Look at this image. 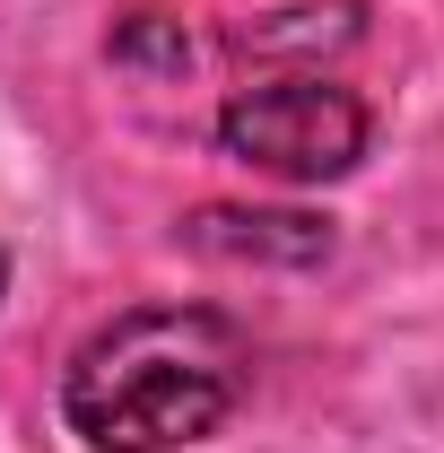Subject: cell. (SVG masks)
Segmentation results:
<instances>
[{"mask_svg":"<svg viewBox=\"0 0 444 453\" xmlns=\"http://www.w3.org/2000/svg\"><path fill=\"white\" fill-rule=\"evenodd\" d=\"M244 332L210 305H131L79 340L61 418L88 453H174L218 436L244 401Z\"/></svg>","mask_w":444,"mask_h":453,"instance_id":"1","label":"cell"},{"mask_svg":"<svg viewBox=\"0 0 444 453\" xmlns=\"http://www.w3.org/2000/svg\"><path fill=\"white\" fill-rule=\"evenodd\" d=\"M366 131H375V113L340 79H262V88H235L218 105V149L279 174V183L348 174L366 157Z\"/></svg>","mask_w":444,"mask_h":453,"instance_id":"2","label":"cell"},{"mask_svg":"<svg viewBox=\"0 0 444 453\" xmlns=\"http://www.w3.org/2000/svg\"><path fill=\"white\" fill-rule=\"evenodd\" d=\"M0 288H9V253H0Z\"/></svg>","mask_w":444,"mask_h":453,"instance_id":"3","label":"cell"}]
</instances>
